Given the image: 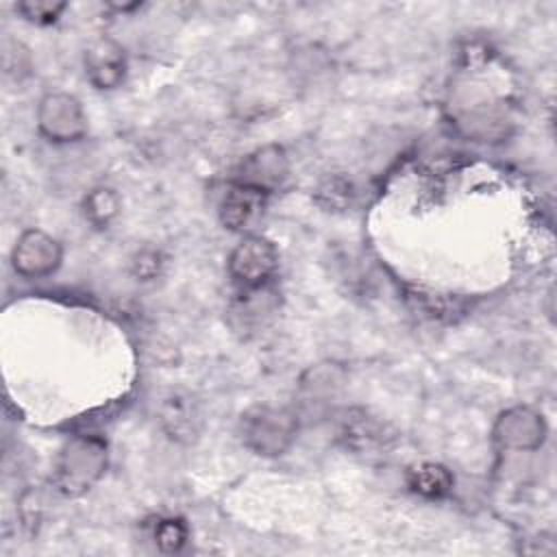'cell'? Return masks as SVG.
<instances>
[{
	"label": "cell",
	"mask_w": 557,
	"mask_h": 557,
	"mask_svg": "<svg viewBox=\"0 0 557 557\" xmlns=\"http://www.w3.org/2000/svg\"><path fill=\"white\" fill-rule=\"evenodd\" d=\"M300 418L287 407L255 405L239 420V437L246 448L261 457L283 455L296 440Z\"/></svg>",
	"instance_id": "cell-1"
},
{
	"label": "cell",
	"mask_w": 557,
	"mask_h": 557,
	"mask_svg": "<svg viewBox=\"0 0 557 557\" xmlns=\"http://www.w3.org/2000/svg\"><path fill=\"white\" fill-rule=\"evenodd\" d=\"M107 468V442L98 435L72 437L57 461L54 485L65 496L89 492Z\"/></svg>",
	"instance_id": "cell-2"
},
{
	"label": "cell",
	"mask_w": 557,
	"mask_h": 557,
	"mask_svg": "<svg viewBox=\"0 0 557 557\" xmlns=\"http://www.w3.org/2000/svg\"><path fill=\"white\" fill-rule=\"evenodd\" d=\"M276 268V246L261 235H248L233 248L228 257V274L242 289L265 287L272 281Z\"/></svg>",
	"instance_id": "cell-3"
},
{
	"label": "cell",
	"mask_w": 557,
	"mask_h": 557,
	"mask_svg": "<svg viewBox=\"0 0 557 557\" xmlns=\"http://www.w3.org/2000/svg\"><path fill=\"white\" fill-rule=\"evenodd\" d=\"M37 126L50 141H76L87 133V117L78 98L65 91L46 94L37 107Z\"/></svg>",
	"instance_id": "cell-4"
},
{
	"label": "cell",
	"mask_w": 557,
	"mask_h": 557,
	"mask_svg": "<svg viewBox=\"0 0 557 557\" xmlns=\"http://www.w3.org/2000/svg\"><path fill=\"white\" fill-rule=\"evenodd\" d=\"M492 440L503 450H537L546 440V422L535 409L518 405L496 418Z\"/></svg>",
	"instance_id": "cell-5"
},
{
	"label": "cell",
	"mask_w": 557,
	"mask_h": 557,
	"mask_svg": "<svg viewBox=\"0 0 557 557\" xmlns=\"http://www.w3.org/2000/svg\"><path fill=\"white\" fill-rule=\"evenodd\" d=\"M63 259V248L61 244L39 231V228H28L20 235L13 252H11V263L17 274L26 278H39L52 274Z\"/></svg>",
	"instance_id": "cell-6"
},
{
	"label": "cell",
	"mask_w": 557,
	"mask_h": 557,
	"mask_svg": "<svg viewBox=\"0 0 557 557\" xmlns=\"http://www.w3.org/2000/svg\"><path fill=\"white\" fill-rule=\"evenodd\" d=\"M339 437L361 455H385L394 444V431L366 409H348L339 422Z\"/></svg>",
	"instance_id": "cell-7"
},
{
	"label": "cell",
	"mask_w": 557,
	"mask_h": 557,
	"mask_svg": "<svg viewBox=\"0 0 557 557\" xmlns=\"http://www.w3.org/2000/svg\"><path fill=\"white\" fill-rule=\"evenodd\" d=\"M85 74L96 89H115L126 76L124 48L109 39H96L85 50Z\"/></svg>",
	"instance_id": "cell-8"
},
{
	"label": "cell",
	"mask_w": 557,
	"mask_h": 557,
	"mask_svg": "<svg viewBox=\"0 0 557 557\" xmlns=\"http://www.w3.org/2000/svg\"><path fill=\"white\" fill-rule=\"evenodd\" d=\"M287 170L289 168H287V157L283 148L265 146L242 161L239 174L235 181L270 194L276 185L283 183V178L287 176Z\"/></svg>",
	"instance_id": "cell-9"
},
{
	"label": "cell",
	"mask_w": 557,
	"mask_h": 557,
	"mask_svg": "<svg viewBox=\"0 0 557 557\" xmlns=\"http://www.w3.org/2000/svg\"><path fill=\"white\" fill-rule=\"evenodd\" d=\"M265 191L233 181L220 202V222L228 231H244L248 228L263 211Z\"/></svg>",
	"instance_id": "cell-10"
},
{
	"label": "cell",
	"mask_w": 557,
	"mask_h": 557,
	"mask_svg": "<svg viewBox=\"0 0 557 557\" xmlns=\"http://www.w3.org/2000/svg\"><path fill=\"white\" fill-rule=\"evenodd\" d=\"M161 424L172 440L191 442L200 429V413L189 398L174 394L161 405Z\"/></svg>",
	"instance_id": "cell-11"
},
{
	"label": "cell",
	"mask_w": 557,
	"mask_h": 557,
	"mask_svg": "<svg viewBox=\"0 0 557 557\" xmlns=\"http://www.w3.org/2000/svg\"><path fill=\"white\" fill-rule=\"evenodd\" d=\"M407 485L424 498H442L453 490V474L440 463H420L407 472Z\"/></svg>",
	"instance_id": "cell-12"
},
{
	"label": "cell",
	"mask_w": 557,
	"mask_h": 557,
	"mask_svg": "<svg viewBox=\"0 0 557 557\" xmlns=\"http://www.w3.org/2000/svg\"><path fill=\"white\" fill-rule=\"evenodd\" d=\"M342 376H344V372L335 366H318V368L309 370L300 385L305 400L313 403L315 407L326 405L335 396L337 387L342 385Z\"/></svg>",
	"instance_id": "cell-13"
},
{
	"label": "cell",
	"mask_w": 557,
	"mask_h": 557,
	"mask_svg": "<svg viewBox=\"0 0 557 557\" xmlns=\"http://www.w3.org/2000/svg\"><path fill=\"white\" fill-rule=\"evenodd\" d=\"M120 211V198L111 187H96L91 189L83 200V213L85 220L96 226L104 228Z\"/></svg>",
	"instance_id": "cell-14"
},
{
	"label": "cell",
	"mask_w": 557,
	"mask_h": 557,
	"mask_svg": "<svg viewBox=\"0 0 557 557\" xmlns=\"http://www.w3.org/2000/svg\"><path fill=\"white\" fill-rule=\"evenodd\" d=\"M65 2H52V0H24L15 4V11L24 15L28 22L35 24H52L59 20V15L65 11Z\"/></svg>",
	"instance_id": "cell-15"
},
{
	"label": "cell",
	"mask_w": 557,
	"mask_h": 557,
	"mask_svg": "<svg viewBox=\"0 0 557 557\" xmlns=\"http://www.w3.org/2000/svg\"><path fill=\"white\" fill-rule=\"evenodd\" d=\"M154 540L163 553H178L187 542V527L178 518H165L157 524Z\"/></svg>",
	"instance_id": "cell-16"
},
{
	"label": "cell",
	"mask_w": 557,
	"mask_h": 557,
	"mask_svg": "<svg viewBox=\"0 0 557 557\" xmlns=\"http://www.w3.org/2000/svg\"><path fill=\"white\" fill-rule=\"evenodd\" d=\"M318 191H320V198H329L326 205L342 207L350 198V183H346L344 178H333L326 185H322Z\"/></svg>",
	"instance_id": "cell-17"
},
{
	"label": "cell",
	"mask_w": 557,
	"mask_h": 557,
	"mask_svg": "<svg viewBox=\"0 0 557 557\" xmlns=\"http://www.w3.org/2000/svg\"><path fill=\"white\" fill-rule=\"evenodd\" d=\"M159 270H161V259H159L157 252H150V250L139 252V255L135 257V261H133V272H135V276H139L141 281L154 278V276L159 274Z\"/></svg>",
	"instance_id": "cell-18"
}]
</instances>
